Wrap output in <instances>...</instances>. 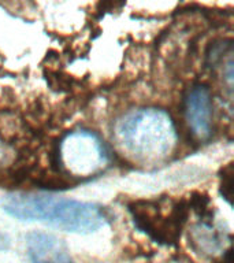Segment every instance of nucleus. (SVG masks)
<instances>
[{"mask_svg": "<svg viewBox=\"0 0 234 263\" xmlns=\"http://www.w3.org/2000/svg\"><path fill=\"white\" fill-rule=\"evenodd\" d=\"M3 210L20 221L41 222L63 232L89 234L107 225L104 210L90 201L37 193H12L3 201Z\"/></svg>", "mask_w": 234, "mask_h": 263, "instance_id": "nucleus-1", "label": "nucleus"}, {"mask_svg": "<svg viewBox=\"0 0 234 263\" xmlns=\"http://www.w3.org/2000/svg\"><path fill=\"white\" fill-rule=\"evenodd\" d=\"M115 139L140 160H159L171 154L178 141L176 123L162 108L145 107L129 111L115 125Z\"/></svg>", "mask_w": 234, "mask_h": 263, "instance_id": "nucleus-2", "label": "nucleus"}, {"mask_svg": "<svg viewBox=\"0 0 234 263\" xmlns=\"http://www.w3.org/2000/svg\"><path fill=\"white\" fill-rule=\"evenodd\" d=\"M129 210L134 225L141 232L166 244L176 242L180 238L188 217V209L181 201L171 203L167 211H163L155 201H137Z\"/></svg>", "mask_w": 234, "mask_h": 263, "instance_id": "nucleus-3", "label": "nucleus"}, {"mask_svg": "<svg viewBox=\"0 0 234 263\" xmlns=\"http://www.w3.org/2000/svg\"><path fill=\"white\" fill-rule=\"evenodd\" d=\"M62 167L73 176L94 174L107 163V151L102 140L88 130L73 132L62 140L59 145Z\"/></svg>", "mask_w": 234, "mask_h": 263, "instance_id": "nucleus-4", "label": "nucleus"}, {"mask_svg": "<svg viewBox=\"0 0 234 263\" xmlns=\"http://www.w3.org/2000/svg\"><path fill=\"white\" fill-rule=\"evenodd\" d=\"M185 119L193 136L207 140L212 133V98L207 86L196 85L185 99Z\"/></svg>", "mask_w": 234, "mask_h": 263, "instance_id": "nucleus-5", "label": "nucleus"}, {"mask_svg": "<svg viewBox=\"0 0 234 263\" xmlns=\"http://www.w3.org/2000/svg\"><path fill=\"white\" fill-rule=\"evenodd\" d=\"M26 250L32 263H74L67 246L52 233H29L26 236Z\"/></svg>", "mask_w": 234, "mask_h": 263, "instance_id": "nucleus-6", "label": "nucleus"}, {"mask_svg": "<svg viewBox=\"0 0 234 263\" xmlns=\"http://www.w3.org/2000/svg\"><path fill=\"white\" fill-rule=\"evenodd\" d=\"M223 178H222V195L226 200L231 204V196H233V170H231V164L227 166V168L223 170Z\"/></svg>", "mask_w": 234, "mask_h": 263, "instance_id": "nucleus-7", "label": "nucleus"}]
</instances>
